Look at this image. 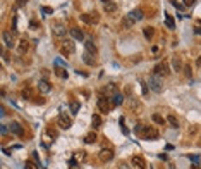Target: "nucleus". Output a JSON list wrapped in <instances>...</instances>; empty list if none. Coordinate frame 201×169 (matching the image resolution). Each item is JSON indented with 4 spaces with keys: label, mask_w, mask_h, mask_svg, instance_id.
Here are the masks:
<instances>
[{
    "label": "nucleus",
    "mask_w": 201,
    "mask_h": 169,
    "mask_svg": "<svg viewBox=\"0 0 201 169\" xmlns=\"http://www.w3.org/2000/svg\"><path fill=\"white\" fill-rule=\"evenodd\" d=\"M138 129L139 133H141V136L145 140H155L156 136H158V131H156L155 128H150V126H143V124H138Z\"/></svg>",
    "instance_id": "nucleus-1"
},
{
    "label": "nucleus",
    "mask_w": 201,
    "mask_h": 169,
    "mask_svg": "<svg viewBox=\"0 0 201 169\" xmlns=\"http://www.w3.org/2000/svg\"><path fill=\"white\" fill-rule=\"evenodd\" d=\"M148 85H150V88H151L155 93H162V90H163V87H162V76H158V74H151V76H150Z\"/></svg>",
    "instance_id": "nucleus-2"
},
{
    "label": "nucleus",
    "mask_w": 201,
    "mask_h": 169,
    "mask_svg": "<svg viewBox=\"0 0 201 169\" xmlns=\"http://www.w3.org/2000/svg\"><path fill=\"white\" fill-rule=\"evenodd\" d=\"M110 100H112V98L107 97V95H100V97H98V102H96V104H98V109H100L101 112L108 114V110H110V107H112Z\"/></svg>",
    "instance_id": "nucleus-3"
},
{
    "label": "nucleus",
    "mask_w": 201,
    "mask_h": 169,
    "mask_svg": "<svg viewBox=\"0 0 201 169\" xmlns=\"http://www.w3.org/2000/svg\"><path fill=\"white\" fill-rule=\"evenodd\" d=\"M57 124H59L62 129H69L72 126V119L67 116L65 112H60L59 114V119H57Z\"/></svg>",
    "instance_id": "nucleus-4"
},
{
    "label": "nucleus",
    "mask_w": 201,
    "mask_h": 169,
    "mask_svg": "<svg viewBox=\"0 0 201 169\" xmlns=\"http://www.w3.org/2000/svg\"><path fill=\"white\" fill-rule=\"evenodd\" d=\"M153 74H158V76H168L170 74V68H168L167 62H158L153 69Z\"/></svg>",
    "instance_id": "nucleus-5"
},
{
    "label": "nucleus",
    "mask_w": 201,
    "mask_h": 169,
    "mask_svg": "<svg viewBox=\"0 0 201 169\" xmlns=\"http://www.w3.org/2000/svg\"><path fill=\"white\" fill-rule=\"evenodd\" d=\"M62 54L64 55H71V54H74V50H76V45H74V41L72 40H65V41H62Z\"/></svg>",
    "instance_id": "nucleus-6"
},
{
    "label": "nucleus",
    "mask_w": 201,
    "mask_h": 169,
    "mask_svg": "<svg viewBox=\"0 0 201 169\" xmlns=\"http://www.w3.org/2000/svg\"><path fill=\"white\" fill-rule=\"evenodd\" d=\"M52 33L55 35V36H65L67 33V28L64 23H53L52 24Z\"/></svg>",
    "instance_id": "nucleus-7"
},
{
    "label": "nucleus",
    "mask_w": 201,
    "mask_h": 169,
    "mask_svg": "<svg viewBox=\"0 0 201 169\" xmlns=\"http://www.w3.org/2000/svg\"><path fill=\"white\" fill-rule=\"evenodd\" d=\"M81 21L86 24H96L100 21V16L95 12V14H81Z\"/></svg>",
    "instance_id": "nucleus-8"
},
{
    "label": "nucleus",
    "mask_w": 201,
    "mask_h": 169,
    "mask_svg": "<svg viewBox=\"0 0 201 169\" xmlns=\"http://www.w3.org/2000/svg\"><path fill=\"white\" fill-rule=\"evenodd\" d=\"M127 17H129L132 23H139V21L145 17V14H143L141 9H134V11H131L129 14H127Z\"/></svg>",
    "instance_id": "nucleus-9"
},
{
    "label": "nucleus",
    "mask_w": 201,
    "mask_h": 169,
    "mask_svg": "<svg viewBox=\"0 0 201 169\" xmlns=\"http://www.w3.org/2000/svg\"><path fill=\"white\" fill-rule=\"evenodd\" d=\"M9 129H11V133L16 135V136H24V128H22L19 123H11L9 124Z\"/></svg>",
    "instance_id": "nucleus-10"
},
{
    "label": "nucleus",
    "mask_w": 201,
    "mask_h": 169,
    "mask_svg": "<svg viewBox=\"0 0 201 169\" xmlns=\"http://www.w3.org/2000/svg\"><path fill=\"white\" fill-rule=\"evenodd\" d=\"M98 157H100L101 162H108V161H112V159H114V152H112L110 148H103V150H100Z\"/></svg>",
    "instance_id": "nucleus-11"
},
{
    "label": "nucleus",
    "mask_w": 201,
    "mask_h": 169,
    "mask_svg": "<svg viewBox=\"0 0 201 169\" xmlns=\"http://www.w3.org/2000/svg\"><path fill=\"white\" fill-rule=\"evenodd\" d=\"M2 38H4V43H5V47H7V49H12V47L16 45V43H14V35H12L11 31H4Z\"/></svg>",
    "instance_id": "nucleus-12"
},
{
    "label": "nucleus",
    "mask_w": 201,
    "mask_h": 169,
    "mask_svg": "<svg viewBox=\"0 0 201 169\" xmlns=\"http://www.w3.org/2000/svg\"><path fill=\"white\" fill-rule=\"evenodd\" d=\"M131 162H132V166L136 169H146V167H148V166H146V162H145V159L139 157V155H134V157L131 159Z\"/></svg>",
    "instance_id": "nucleus-13"
},
{
    "label": "nucleus",
    "mask_w": 201,
    "mask_h": 169,
    "mask_svg": "<svg viewBox=\"0 0 201 169\" xmlns=\"http://www.w3.org/2000/svg\"><path fill=\"white\" fill-rule=\"evenodd\" d=\"M28 50H29V41H28V40H21L17 43V54H19V55H24Z\"/></svg>",
    "instance_id": "nucleus-14"
},
{
    "label": "nucleus",
    "mask_w": 201,
    "mask_h": 169,
    "mask_svg": "<svg viewBox=\"0 0 201 169\" xmlns=\"http://www.w3.org/2000/svg\"><path fill=\"white\" fill-rule=\"evenodd\" d=\"M83 60H84V64H88V66H95V64H96V59H95V54L88 52V50H86V52L83 54Z\"/></svg>",
    "instance_id": "nucleus-15"
},
{
    "label": "nucleus",
    "mask_w": 201,
    "mask_h": 169,
    "mask_svg": "<svg viewBox=\"0 0 201 169\" xmlns=\"http://www.w3.org/2000/svg\"><path fill=\"white\" fill-rule=\"evenodd\" d=\"M71 36L74 38V40H79V41H83L84 40V33H83L81 30H79V28H71Z\"/></svg>",
    "instance_id": "nucleus-16"
},
{
    "label": "nucleus",
    "mask_w": 201,
    "mask_h": 169,
    "mask_svg": "<svg viewBox=\"0 0 201 169\" xmlns=\"http://www.w3.org/2000/svg\"><path fill=\"white\" fill-rule=\"evenodd\" d=\"M38 88H40V92H43V93H48V92L52 90V85H50L47 79H40V83H38Z\"/></svg>",
    "instance_id": "nucleus-17"
},
{
    "label": "nucleus",
    "mask_w": 201,
    "mask_h": 169,
    "mask_svg": "<svg viewBox=\"0 0 201 169\" xmlns=\"http://www.w3.org/2000/svg\"><path fill=\"white\" fill-rule=\"evenodd\" d=\"M143 35H145V38H146V40H151V38L155 36V28H151V26L143 28Z\"/></svg>",
    "instance_id": "nucleus-18"
},
{
    "label": "nucleus",
    "mask_w": 201,
    "mask_h": 169,
    "mask_svg": "<svg viewBox=\"0 0 201 169\" xmlns=\"http://www.w3.org/2000/svg\"><path fill=\"white\" fill-rule=\"evenodd\" d=\"M84 47H86V50H88V52H91V54H95V55H96V45H95L91 40H86L84 41Z\"/></svg>",
    "instance_id": "nucleus-19"
},
{
    "label": "nucleus",
    "mask_w": 201,
    "mask_h": 169,
    "mask_svg": "<svg viewBox=\"0 0 201 169\" xmlns=\"http://www.w3.org/2000/svg\"><path fill=\"white\" fill-rule=\"evenodd\" d=\"M122 102H124V95L119 93V92H117V93L112 97V104H114V105H120Z\"/></svg>",
    "instance_id": "nucleus-20"
},
{
    "label": "nucleus",
    "mask_w": 201,
    "mask_h": 169,
    "mask_svg": "<svg viewBox=\"0 0 201 169\" xmlns=\"http://www.w3.org/2000/svg\"><path fill=\"white\" fill-rule=\"evenodd\" d=\"M132 21H131V19L129 17H127V16H126V17H122V23H120V26H122V30H131V28H132Z\"/></svg>",
    "instance_id": "nucleus-21"
},
{
    "label": "nucleus",
    "mask_w": 201,
    "mask_h": 169,
    "mask_svg": "<svg viewBox=\"0 0 201 169\" xmlns=\"http://www.w3.org/2000/svg\"><path fill=\"white\" fill-rule=\"evenodd\" d=\"M91 124H93V128H100L101 126V117L98 116V114H93V117H91Z\"/></svg>",
    "instance_id": "nucleus-22"
},
{
    "label": "nucleus",
    "mask_w": 201,
    "mask_h": 169,
    "mask_svg": "<svg viewBox=\"0 0 201 169\" xmlns=\"http://www.w3.org/2000/svg\"><path fill=\"white\" fill-rule=\"evenodd\" d=\"M165 24H167L168 30H175V23H174V17L172 16H165Z\"/></svg>",
    "instance_id": "nucleus-23"
},
{
    "label": "nucleus",
    "mask_w": 201,
    "mask_h": 169,
    "mask_svg": "<svg viewBox=\"0 0 201 169\" xmlns=\"http://www.w3.org/2000/svg\"><path fill=\"white\" fill-rule=\"evenodd\" d=\"M172 66H174V71H181L182 62H181V59H179V57H172Z\"/></svg>",
    "instance_id": "nucleus-24"
},
{
    "label": "nucleus",
    "mask_w": 201,
    "mask_h": 169,
    "mask_svg": "<svg viewBox=\"0 0 201 169\" xmlns=\"http://www.w3.org/2000/svg\"><path fill=\"white\" fill-rule=\"evenodd\" d=\"M96 140H98L96 133H88V135L84 136V142H86V143H95Z\"/></svg>",
    "instance_id": "nucleus-25"
},
{
    "label": "nucleus",
    "mask_w": 201,
    "mask_h": 169,
    "mask_svg": "<svg viewBox=\"0 0 201 169\" xmlns=\"http://www.w3.org/2000/svg\"><path fill=\"white\" fill-rule=\"evenodd\" d=\"M167 121L170 123V126H172V128H179V121H177V117H175L174 114H170V116L167 117Z\"/></svg>",
    "instance_id": "nucleus-26"
},
{
    "label": "nucleus",
    "mask_w": 201,
    "mask_h": 169,
    "mask_svg": "<svg viewBox=\"0 0 201 169\" xmlns=\"http://www.w3.org/2000/svg\"><path fill=\"white\" fill-rule=\"evenodd\" d=\"M103 9H105V12H115L117 11V5L114 4V2H108V4L103 5Z\"/></svg>",
    "instance_id": "nucleus-27"
},
{
    "label": "nucleus",
    "mask_w": 201,
    "mask_h": 169,
    "mask_svg": "<svg viewBox=\"0 0 201 169\" xmlns=\"http://www.w3.org/2000/svg\"><path fill=\"white\" fill-rule=\"evenodd\" d=\"M151 119L155 121L156 124H162V126H163V124H165V119L160 116V114H153V116H151Z\"/></svg>",
    "instance_id": "nucleus-28"
},
{
    "label": "nucleus",
    "mask_w": 201,
    "mask_h": 169,
    "mask_svg": "<svg viewBox=\"0 0 201 169\" xmlns=\"http://www.w3.org/2000/svg\"><path fill=\"white\" fill-rule=\"evenodd\" d=\"M22 98H33V92H31L29 87H26L22 90Z\"/></svg>",
    "instance_id": "nucleus-29"
},
{
    "label": "nucleus",
    "mask_w": 201,
    "mask_h": 169,
    "mask_svg": "<svg viewBox=\"0 0 201 169\" xmlns=\"http://www.w3.org/2000/svg\"><path fill=\"white\" fill-rule=\"evenodd\" d=\"M55 74L59 76V78H62V79H65V78H67V71H65V69H60V68H57V69H55Z\"/></svg>",
    "instance_id": "nucleus-30"
},
{
    "label": "nucleus",
    "mask_w": 201,
    "mask_h": 169,
    "mask_svg": "<svg viewBox=\"0 0 201 169\" xmlns=\"http://www.w3.org/2000/svg\"><path fill=\"white\" fill-rule=\"evenodd\" d=\"M78 110H79V102L72 100V102H71V112H72V114H78Z\"/></svg>",
    "instance_id": "nucleus-31"
},
{
    "label": "nucleus",
    "mask_w": 201,
    "mask_h": 169,
    "mask_svg": "<svg viewBox=\"0 0 201 169\" xmlns=\"http://www.w3.org/2000/svg\"><path fill=\"white\" fill-rule=\"evenodd\" d=\"M24 169H38L36 164H34L33 161H26V164H24Z\"/></svg>",
    "instance_id": "nucleus-32"
},
{
    "label": "nucleus",
    "mask_w": 201,
    "mask_h": 169,
    "mask_svg": "<svg viewBox=\"0 0 201 169\" xmlns=\"http://www.w3.org/2000/svg\"><path fill=\"white\" fill-rule=\"evenodd\" d=\"M184 74H186L187 78H191V76H193V71H191V66H184Z\"/></svg>",
    "instance_id": "nucleus-33"
},
{
    "label": "nucleus",
    "mask_w": 201,
    "mask_h": 169,
    "mask_svg": "<svg viewBox=\"0 0 201 169\" xmlns=\"http://www.w3.org/2000/svg\"><path fill=\"white\" fill-rule=\"evenodd\" d=\"M41 11H43L45 14H53V9H52V7H43Z\"/></svg>",
    "instance_id": "nucleus-34"
},
{
    "label": "nucleus",
    "mask_w": 201,
    "mask_h": 169,
    "mask_svg": "<svg viewBox=\"0 0 201 169\" xmlns=\"http://www.w3.org/2000/svg\"><path fill=\"white\" fill-rule=\"evenodd\" d=\"M141 88H143V93H148V85H146V83L145 81H141Z\"/></svg>",
    "instance_id": "nucleus-35"
},
{
    "label": "nucleus",
    "mask_w": 201,
    "mask_h": 169,
    "mask_svg": "<svg viewBox=\"0 0 201 169\" xmlns=\"http://www.w3.org/2000/svg\"><path fill=\"white\" fill-rule=\"evenodd\" d=\"M16 2H17V7H24L28 4V0H16Z\"/></svg>",
    "instance_id": "nucleus-36"
},
{
    "label": "nucleus",
    "mask_w": 201,
    "mask_h": 169,
    "mask_svg": "<svg viewBox=\"0 0 201 169\" xmlns=\"http://www.w3.org/2000/svg\"><path fill=\"white\" fill-rule=\"evenodd\" d=\"M47 131H48V135H50V136H53V138H57V131H55V129L48 128V129H47Z\"/></svg>",
    "instance_id": "nucleus-37"
},
{
    "label": "nucleus",
    "mask_w": 201,
    "mask_h": 169,
    "mask_svg": "<svg viewBox=\"0 0 201 169\" xmlns=\"http://www.w3.org/2000/svg\"><path fill=\"white\" fill-rule=\"evenodd\" d=\"M119 169H131V167L126 164V162H120V164H119Z\"/></svg>",
    "instance_id": "nucleus-38"
},
{
    "label": "nucleus",
    "mask_w": 201,
    "mask_h": 169,
    "mask_svg": "<svg viewBox=\"0 0 201 169\" xmlns=\"http://www.w3.org/2000/svg\"><path fill=\"white\" fill-rule=\"evenodd\" d=\"M193 4H194V0H184V5H187V7H191Z\"/></svg>",
    "instance_id": "nucleus-39"
},
{
    "label": "nucleus",
    "mask_w": 201,
    "mask_h": 169,
    "mask_svg": "<svg viewBox=\"0 0 201 169\" xmlns=\"http://www.w3.org/2000/svg\"><path fill=\"white\" fill-rule=\"evenodd\" d=\"M7 131H11V129H9L7 126H5V124H4V126H2V135H5V133H7Z\"/></svg>",
    "instance_id": "nucleus-40"
},
{
    "label": "nucleus",
    "mask_w": 201,
    "mask_h": 169,
    "mask_svg": "<svg viewBox=\"0 0 201 169\" xmlns=\"http://www.w3.org/2000/svg\"><path fill=\"white\" fill-rule=\"evenodd\" d=\"M194 33H196V35H201V26H196V28H194Z\"/></svg>",
    "instance_id": "nucleus-41"
},
{
    "label": "nucleus",
    "mask_w": 201,
    "mask_h": 169,
    "mask_svg": "<svg viewBox=\"0 0 201 169\" xmlns=\"http://www.w3.org/2000/svg\"><path fill=\"white\" fill-rule=\"evenodd\" d=\"M34 104H45V98H36V100H34Z\"/></svg>",
    "instance_id": "nucleus-42"
},
{
    "label": "nucleus",
    "mask_w": 201,
    "mask_h": 169,
    "mask_svg": "<svg viewBox=\"0 0 201 169\" xmlns=\"http://www.w3.org/2000/svg\"><path fill=\"white\" fill-rule=\"evenodd\" d=\"M31 28H33V30H34V28H38V23H36V21H31Z\"/></svg>",
    "instance_id": "nucleus-43"
},
{
    "label": "nucleus",
    "mask_w": 201,
    "mask_h": 169,
    "mask_svg": "<svg viewBox=\"0 0 201 169\" xmlns=\"http://www.w3.org/2000/svg\"><path fill=\"white\" fill-rule=\"evenodd\" d=\"M196 64H198V68H201V55L196 59Z\"/></svg>",
    "instance_id": "nucleus-44"
},
{
    "label": "nucleus",
    "mask_w": 201,
    "mask_h": 169,
    "mask_svg": "<svg viewBox=\"0 0 201 169\" xmlns=\"http://www.w3.org/2000/svg\"><path fill=\"white\" fill-rule=\"evenodd\" d=\"M101 2H105V4H108V2H112V0H101Z\"/></svg>",
    "instance_id": "nucleus-45"
},
{
    "label": "nucleus",
    "mask_w": 201,
    "mask_h": 169,
    "mask_svg": "<svg viewBox=\"0 0 201 169\" xmlns=\"http://www.w3.org/2000/svg\"><path fill=\"white\" fill-rule=\"evenodd\" d=\"M191 169H199V167H198V166H193V167H191Z\"/></svg>",
    "instance_id": "nucleus-46"
}]
</instances>
